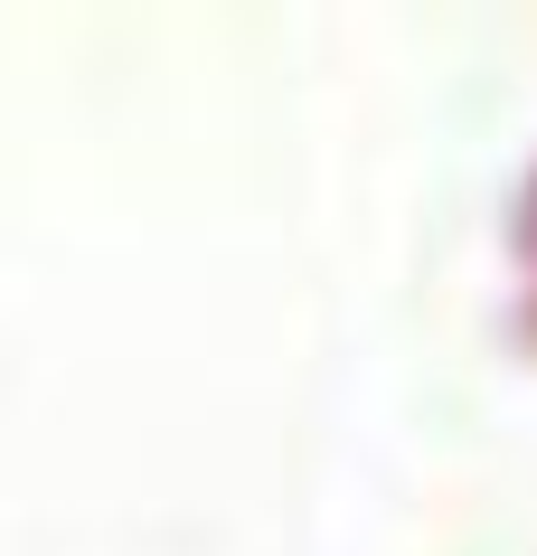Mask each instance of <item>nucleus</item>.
I'll list each match as a JSON object with an SVG mask.
<instances>
[]
</instances>
